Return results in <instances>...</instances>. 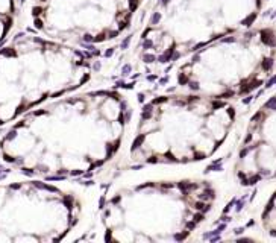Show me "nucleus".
Listing matches in <instances>:
<instances>
[{"label": "nucleus", "mask_w": 276, "mask_h": 243, "mask_svg": "<svg viewBox=\"0 0 276 243\" xmlns=\"http://www.w3.org/2000/svg\"><path fill=\"white\" fill-rule=\"evenodd\" d=\"M270 55H276V47L264 44L259 31L225 35L187 55L175 70L173 90L223 100L250 94L270 76L264 69Z\"/></svg>", "instance_id": "nucleus-5"}, {"label": "nucleus", "mask_w": 276, "mask_h": 243, "mask_svg": "<svg viewBox=\"0 0 276 243\" xmlns=\"http://www.w3.org/2000/svg\"><path fill=\"white\" fill-rule=\"evenodd\" d=\"M229 0H158L137 43L147 65H165L234 32Z\"/></svg>", "instance_id": "nucleus-6"}, {"label": "nucleus", "mask_w": 276, "mask_h": 243, "mask_svg": "<svg viewBox=\"0 0 276 243\" xmlns=\"http://www.w3.org/2000/svg\"><path fill=\"white\" fill-rule=\"evenodd\" d=\"M131 105L111 88L73 91L31 110L0 135V160L37 178H79L118 155Z\"/></svg>", "instance_id": "nucleus-1"}, {"label": "nucleus", "mask_w": 276, "mask_h": 243, "mask_svg": "<svg viewBox=\"0 0 276 243\" xmlns=\"http://www.w3.org/2000/svg\"><path fill=\"white\" fill-rule=\"evenodd\" d=\"M20 9V0H0V46L12 32Z\"/></svg>", "instance_id": "nucleus-9"}, {"label": "nucleus", "mask_w": 276, "mask_h": 243, "mask_svg": "<svg viewBox=\"0 0 276 243\" xmlns=\"http://www.w3.org/2000/svg\"><path fill=\"white\" fill-rule=\"evenodd\" d=\"M143 0H35L31 24L49 40L94 47L118 40Z\"/></svg>", "instance_id": "nucleus-8"}, {"label": "nucleus", "mask_w": 276, "mask_h": 243, "mask_svg": "<svg viewBox=\"0 0 276 243\" xmlns=\"http://www.w3.org/2000/svg\"><path fill=\"white\" fill-rule=\"evenodd\" d=\"M82 214L73 190L39 179H0V243L65 240Z\"/></svg>", "instance_id": "nucleus-7"}, {"label": "nucleus", "mask_w": 276, "mask_h": 243, "mask_svg": "<svg viewBox=\"0 0 276 243\" xmlns=\"http://www.w3.org/2000/svg\"><path fill=\"white\" fill-rule=\"evenodd\" d=\"M217 201L209 179H150L116 189L100 211L106 242H184L208 219Z\"/></svg>", "instance_id": "nucleus-2"}, {"label": "nucleus", "mask_w": 276, "mask_h": 243, "mask_svg": "<svg viewBox=\"0 0 276 243\" xmlns=\"http://www.w3.org/2000/svg\"><path fill=\"white\" fill-rule=\"evenodd\" d=\"M237 110L223 99L175 91L147 100L129 143L135 164H191L212 157L226 141Z\"/></svg>", "instance_id": "nucleus-3"}, {"label": "nucleus", "mask_w": 276, "mask_h": 243, "mask_svg": "<svg viewBox=\"0 0 276 243\" xmlns=\"http://www.w3.org/2000/svg\"><path fill=\"white\" fill-rule=\"evenodd\" d=\"M94 65L75 46L20 32L0 46V128L39 105L80 90Z\"/></svg>", "instance_id": "nucleus-4"}]
</instances>
